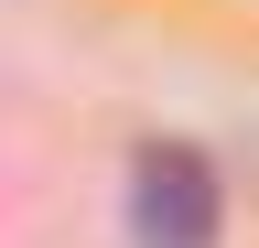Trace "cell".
<instances>
[{"label":"cell","mask_w":259,"mask_h":248,"mask_svg":"<svg viewBox=\"0 0 259 248\" xmlns=\"http://www.w3.org/2000/svg\"><path fill=\"white\" fill-rule=\"evenodd\" d=\"M130 237L141 248H216V162L184 140H151L130 162Z\"/></svg>","instance_id":"6da1fadb"}]
</instances>
